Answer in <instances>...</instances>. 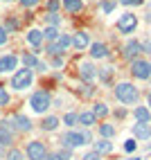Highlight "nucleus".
<instances>
[{
  "mask_svg": "<svg viewBox=\"0 0 151 160\" xmlns=\"http://www.w3.org/2000/svg\"><path fill=\"white\" fill-rule=\"evenodd\" d=\"M115 99L120 102V104H126V106L138 104V99H140V90L133 86L131 81H120V83L115 86Z\"/></svg>",
  "mask_w": 151,
  "mask_h": 160,
  "instance_id": "obj_1",
  "label": "nucleus"
},
{
  "mask_svg": "<svg viewBox=\"0 0 151 160\" xmlns=\"http://www.w3.org/2000/svg\"><path fill=\"white\" fill-rule=\"evenodd\" d=\"M120 2L126 7H138V5H144V0H120Z\"/></svg>",
  "mask_w": 151,
  "mask_h": 160,
  "instance_id": "obj_38",
  "label": "nucleus"
},
{
  "mask_svg": "<svg viewBox=\"0 0 151 160\" xmlns=\"http://www.w3.org/2000/svg\"><path fill=\"white\" fill-rule=\"evenodd\" d=\"M135 27H138V16L135 14L126 12V14H122L117 18V29H120L122 34H131V32H135Z\"/></svg>",
  "mask_w": 151,
  "mask_h": 160,
  "instance_id": "obj_7",
  "label": "nucleus"
},
{
  "mask_svg": "<svg viewBox=\"0 0 151 160\" xmlns=\"http://www.w3.org/2000/svg\"><path fill=\"white\" fill-rule=\"evenodd\" d=\"M25 38H27V43H29L32 48H38L43 41H45V38H43V32H41V29H29Z\"/></svg>",
  "mask_w": 151,
  "mask_h": 160,
  "instance_id": "obj_18",
  "label": "nucleus"
},
{
  "mask_svg": "<svg viewBox=\"0 0 151 160\" xmlns=\"http://www.w3.org/2000/svg\"><path fill=\"white\" fill-rule=\"evenodd\" d=\"M147 151H149V153H151V144H149V149H147Z\"/></svg>",
  "mask_w": 151,
  "mask_h": 160,
  "instance_id": "obj_48",
  "label": "nucleus"
},
{
  "mask_svg": "<svg viewBox=\"0 0 151 160\" xmlns=\"http://www.w3.org/2000/svg\"><path fill=\"white\" fill-rule=\"evenodd\" d=\"M20 5H23L25 9H32V7L38 5V0H20Z\"/></svg>",
  "mask_w": 151,
  "mask_h": 160,
  "instance_id": "obj_40",
  "label": "nucleus"
},
{
  "mask_svg": "<svg viewBox=\"0 0 151 160\" xmlns=\"http://www.w3.org/2000/svg\"><path fill=\"white\" fill-rule=\"evenodd\" d=\"M149 81H151V77H149Z\"/></svg>",
  "mask_w": 151,
  "mask_h": 160,
  "instance_id": "obj_51",
  "label": "nucleus"
},
{
  "mask_svg": "<svg viewBox=\"0 0 151 160\" xmlns=\"http://www.w3.org/2000/svg\"><path fill=\"white\" fill-rule=\"evenodd\" d=\"M32 81H34V72L29 68H20L12 74V88L14 90H25L32 86Z\"/></svg>",
  "mask_w": 151,
  "mask_h": 160,
  "instance_id": "obj_3",
  "label": "nucleus"
},
{
  "mask_svg": "<svg viewBox=\"0 0 151 160\" xmlns=\"http://www.w3.org/2000/svg\"><path fill=\"white\" fill-rule=\"evenodd\" d=\"M7 102H9V92H7L5 86H0V106H5Z\"/></svg>",
  "mask_w": 151,
  "mask_h": 160,
  "instance_id": "obj_35",
  "label": "nucleus"
},
{
  "mask_svg": "<svg viewBox=\"0 0 151 160\" xmlns=\"http://www.w3.org/2000/svg\"><path fill=\"white\" fill-rule=\"evenodd\" d=\"M81 160H102V153H97L95 149L93 151H88V153H83V158Z\"/></svg>",
  "mask_w": 151,
  "mask_h": 160,
  "instance_id": "obj_34",
  "label": "nucleus"
},
{
  "mask_svg": "<svg viewBox=\"0 0 151 160\" xmlns=\"http://www.w3.org/2000/svg\"><path fill=\"white\" fill-rule=\"evenodd\" d=\"M61 7V0H48V12H57Z\"/></svg>",
  "mask_w": 151,
  "mask_h": 160,
  "instance_id": "obj_37",
  "label": "nucleus"
},
{
  "mask_svg": "<svg viewBox=\"0 0 151 160\" xmlns=\"http://www.w3.org/2000/svg\"><path fill=\"white\" fill-rule=\"evenodd\" d=\"M147 106H149V111H151V92L147 95Z\"/></svg>",
  "mask_w": 151,
  "mask_h": 160,
  "instance_id": "obj_46",
  "label": "nucleus"
},
{
  "mask_svg": "<svg viewBox=\"0 0 151 160\" xmlns=\"http://www.w3.org/2000/svg\"><path fill=\"white\" fill-rule=\"evenodd\" d=\"M93 113H95V117H97V120H104V117H108L111 108H108V104H104V102H97V104L93 106Z\"/></svg>",
  "mask_w": 151,
  "mask_h": 160,
  "instance_id": "obj_22",
  "label": "nucleus"
},
{
  "mask_svg": "<svg viewBox=\"0 0 151 160\" xmlns=\"http://www.w3.org/2000/svg\"><path fill=\"white\" fill-rule=\"evenodd\" d=\"M61 144L63 149H77V147H83V144H93V135L88 129L83 131H68L66 135L61 138Z\"/></svg>",
  "mask_w": 151,
  "mask_h": 160,
  "instance_id": "obj_2",
  "label": "nucleus"
},
{
  "mask_svg": "<svg viewBox=\"0 0 151 160\" xmlns=\"http://www.w3.org/2000/svg\"><path fill=\"white\" fill-rule=\"evenodd\" d=\"M135 120L138 122H151V111H149V106H135Z\"/></svg>",
  "mask_w": 151,
  "mask_h": 160,
  "instance_id": "obj_21",
  "label": "nucleus"
},
{
  "mask_svg": "<svg viewBox=\"0 0 151 160\" xmlns=\"http://www.w3.org/2000/svg\"><path fill=\"white\" fill-rule=\"evenodd\" d=\"M147 18H149V23H151V14H149V16H147Z\"/></svg>",
  "mask_w": 151,
  "mask_h": 160,
  "instance_id": "obj_49",
  "label": "nucleus"
},
{
  "mask_svg": "<svg viewBox=\"0 0 151 160\" xmlns=\"http://www.w3.org/2000/svg\"><path fill=\"white\" fill-rule=\"evenodd\" d=\"M131 74H133L135 79H140V81L149 79V77H151V61H147V59H135V61H131Z\"/></svg>",
  "mask_w": 151,
  "mask_h": 160,
  "instance_id": "obj_5",
  "label": "nucleus"
},
{
  "mask_svg": "<svg viewBox=\"0 0 151 160\" xmlns=\"http://www.w3.org/2000/svg\"><path fill=\"white\" fill-rule=\"evenodd\" d=\"M7 2H14V0H7Z\"/></svg>",
  "mask_w": 151,
  "mask_h": 160,
  "instance_id": "obj_50",
  "label": "nucleus"
},
{
  "mask_svg": "<svg viewBox=\"0 0 151 160\" xmlns=\"http://www.w3.org/2000/svg\"><path fill=\"white\" fill-rule=\"evenodd\" d=\"M61 7L66 9L68 14H79L81 9H83V0H63Z\"/></svg>",
  "mask_w": 151,
  "mask_h": 160,
  "instance_id": "obj_16",
  "label": "nucleus"
},
{
  "mask_svg": "<svg viewBox=\"0 0 151 160\" xmlns=\"http://www.w3.org/2000/svg\"><path fill=\"white\" fill-rule=\"evenodd\" d=\"M20 59H23V66H25V68H29V70H34V68L38 66V59H36V54H29V52H27V54H23Z\"/></svg>",
  "mask_w": 151,
  "mask_h": 160,
  "instance_id": "obj_26",
  "label": "nucleus"
},
{
  "mask_svg": "<svg viewBox=\"0 0 151 160\" xmlns=\"http://www.w3.org/2000/svg\"><path fill=\"white\" fill-rule=\"evenodd\" d=\"M79 124L83 126V129H90L93 124H97L95 113H93V111H83V113H79Z\"/></svg>",
  "mask_w": 151,
  "mask_h": 160,
  "instance_id": "obj_19",
  "label": "nucleus"
},
{
  "mask_svg": "<svg viewBox=\"0 0 151 160\" xmlns=\"http://www.w3.org/2000/svg\"><path fill=\"white\" fill-rule=\"evenodd\" d=\"M126 160H142L140 156H131V158H126Z\"/></svg>",
  "mask_w": 151,
  "mask_h": 160,
  "instance_id": "obj_47",
  "label": "nucleus"
},
{
  "mask_svg": "<svg viewBox=\"0 0 151 160\" xmlns=\"http://www.w3.org/2000/svg\"><path fill=\"white\" fill-rule=\"evenodd\" d=\"M93 147H95V151H97V153H102V156H106V153H111V151H113V142H111V140H106V138H99L97 142H93Z\"/></svg>",
  "mask_w": 151,
  "mask_h": 160,
  "instance_id": "obj_15",
  "label": "nucleus"
},
{
  "mask_svg": "<svg viewBox=\"0 0 151 160\" xmlns=\"http://www.w3.org/2000/svg\"><path fill=\"white\" fill-rule=\"evenodd\" d=\"M54 43H57V48L61 50V54H63V52L72 45V36H70V34H59V38L54 41Z\"/></svg>",
  "mask_w": 151,
  "mask_h": 160,
  "instance_id": "obj_23",
  "label": "nucleus"
},
{
  "mask_svg": "<svg viewBox=\"0 0 151 160\" xmlns=\"http://www.w3.org/2000/svg\"><path fill=\"white\" fill-rule=\"evenodd\" d=\"M16 66H18V57L16 54H3L0 57V72L3 74H9V72H16Z\"/></svg>",
  "mask_w": 151,
  "mask_h": 160,
  "instance_id": "obj_10",
  "label": "nucleus"
},
{
  "mask_svg": "<svg viewBox=\"0 0 151 160\" xmlns=\"http://www.w3.org/2000/svg\"><path fill=\"white\" fill-rule=\"evenodd\" d=\"M90 57L93 59H106L108 57V48L104 43H90Z\"/></svg>",
  "mask_w": 151,
  "mask_h": 160,
  "instance_id": "obj_17",
  "label": "nucleus"
},
{
  "mask_svg": "<svg viewBox=\"0 0 151 160\" xmlns=\"http://www.w3.org/2000/svg\"><path fill=\"white\" fill-rule=\"evenodd\" d=\"M115 126L113 124H108V122H104V124H99V138H106V140H111V138L115 135Z\"/></svg>",
  "mask_w": 151,
  "mask_h": 160,
  "instance_id": "obj_24",
  "label": "nucleus"
},
{
  "mask_svg": "<svg viewBox=\"0 0 151 160\" xmlns=\"http://www.w3.org/2000/svg\"><path fill=\"white\" fill-rule=\"evenodd\" d=\"M14 142V126L9 120L0 122V147H12Z\"/></svg>",
  "mask_w": 151,
  "mask_h": 160,
  "instance_id": "obj_9",
  "label": "nucleus"
},
{
  "mask_svg": "<svg viewBox=\"0 0 151 160\" xmlns=\"http://www.w3.org/2000/svg\"><path fill=\"white\" fill-rule=\"evenodd\" d=\"M59 124H61V120L57 115H48L45 120L41 122V129L43 131H54V129H59Z\"/></svg>",
  "mask_w": 151,
  "mask_h": 160,
  "instance_id": "obj_20",
  "label": "nucleus"
},
{
  "mask_svg": "<svg viewBox=\"0 0 151 160\" xmlns=\"http://www.w3.org/2000/svg\"><path fill=\"white\" fill-rule=\"evenodd\" d=\"M72 48H77V50L90 48V34L88 32H74L72 34Z\"/></svg>",
  "mask_w": 151,
  "mask_h": 160,
  "instance_id": "obj_13",
  "label": "nucleus"
},
{
  "mask_svg": "<svg viewBox=\"0 0 151 160\" xmlns=\"http://www.w3.org/2000/svg\"><path fill=\"white\" fill-rule=\"evenodd\" d=\"M45 160H63V158H61V153H48Z\"/></svg>",
  "mask_w": 151,
  "mask_h": 160,
  "instance_id": "obj_43",
  "label": "nucleus"
},
{
  "mask_svg": "<svg viewBox=\"0 0 151 160\" xmlns=\"http://www.w3.org/2000/svg\"><path fill=\"white\" fill-rule=\"evenodd\" d=\"M50 104H52V97H50L48 90H36L29 97V106H32V111H34V113H45L50 108Z\"/></svg>",
  "mask_w": 151,
  "mask_h": 160,
  "instance_id": "obj_4",
  "label": "nucleus"
},
{
  "mask_svg": "<svg viewBox=\"0 0 151 160\" xmlns=\"http://www.w3.org/2000/svg\"><path fill=\"white\" fill-rule=\"evenodd\" d=\"M79 77H81V81H83V83H90V81L97 77L95 66H93V63H88V61L79 63Z\"/></svg>",
  "mask_w": 151,
  "mask_h": 160,
  "instance_id": "obj_12",
  "label": "nucleus"
},
{
  "mask_svg": "<svg viewBox=\"0 0 151 160\" xmlns=\"http://www.w3.org/2000/svg\"><path fill=\"white\" fill-rule=\"evenodd\" d=\"M115 5H117L115 0H104V2H102V12L104 14H111L113 9H115Z\"/></svg>",
  "mask_w": 151,
  "mask_h": 160,
  "instance_id": "obj_30",
  "label": "nucleus"
},
{
  "mask_svg": "<svg viewBox=\"0 0 151 160\" xmlns=\"http://www.w3.org/2000/svg\"><path fill=\"white\" fill-rule=\"evenodd\" d=\"M45 18H48V23H50V25H52V27H57V25H59V23H61V16H59V14H57V12H50V14H48V16H45Z\"/></svg>",
  "mask_w": 151,
  "mask_h": 160,
  "instance_id": "obj_29",
  "label": "nucleus"
},
{
  "mask_svg": "<svg viewBox=\"0 0 151 160\" xmlns=\"http://www.w3.org/2000/svg\"><path fill=\"white\" fill-rule=\"evenodd\" d=\"M133 135H135V140H149L151 138V124L149 122L133 124Z\"/></svg>",
  "mask_w": 151,
  "mask_h": 160,
  "instance_id": "obj_14",
  "label": "nucleus"
},
{
  "mask_svg": "<svg viewBox=\"0 0 151 160\" xmlns=\"http://www.w3.org/2000/svg\"><path fill=\"white\" fill-rule=\"evenodd\" d=\"M25 156H27V160H45L48 158V147L38 140H32L25 147Z\"/></svg>",
  "mask_w": 151,
  "mask_h": 160,
  "instance_id": "obj_6",
  "label": "nucleus"
},
{
  "mask_svg": "<svg viewBox=\"0 0 151 160\" xmlns=\"http://www.w3.org/2000/svg\"><path fill=\"white\" fill-rule=\"evenodd\" d=\"M43 38H45L48 43L57 41V38H59V29H57V27H52V25H48L45 29H43Z\"/></svg>",
  "mask_w": 151,
  "mask_h": 160,
  "instance_id": "obj_25",
  "label": "nucleus"
},
{
  "mask_svg": "<svg viewBox=\"0 0 151 160\" xmlns=\"http://www.w3.org/2000/svg\"><path fill=\"white\" fill-rule=\"evenodd\" d=\"M140 54H142V43H140V41H135V38H131V41L124 45L122 57H124L126 61H135V59H140Z\"/></svg>",
  "mask_w": 151,
  "mask_h": 160,
  "instance_id": "obj_8",
  "label": "nucleus"
},
{
  "mask_svg": "<svg viewBox=\"0 0 151 160\" xmlns=\"http://www.w3.org/2000/svg\"><path fill=\"white\" fill-rule=\"evenodd\" d=\"M7 160H23V151H18V149H12V151L7 153Z\"/></svg>",
  "mask_w": 151,
  "mask_h": 160,
  "instance_id": "obj_33",
  "label": "nucleus"
},
{
  "mask_svg": "<svg viewBox=\"0 0 151 160\" xmlns=\"http://www.w3.org/2000/svg\"><path fill=\"white\" fill-rule=\"evenodd\" d=\"M115 115H117V117H124V115H126V111H124V108H120V111H115Z\"/></svg>",
  "mask_w": 151,
  "mask_h": 160,
  "instance_id": "obj_45",
  "label": "nucleus"
},
{
  "mask_svg": "<svg viewBox=\"0 0 151 160\" xmlns=\"http://www.w3.org/2000/svg\"><path fill=\"white\" fill-rule=\"evenodd\" d=\"M135 149H138V142H135V138H131V140H126V142H124V151H126V153H133Z\"/></svg>",
  "mask_w": 151,
  "mask_h": 160,
  "instance_id": "obj_32",
  "label": "nucleus"
},
{
  "mask_svg": "<svg viewBox=\"0 0 151 160\" xmlns=\"http://www.w3.org/2000/svg\"><path fill=\"white\" fill-rule=\"evenodd\" d=\"M63 124H66L68 129H74V126L79 124V113H66V117H63Z\"/></svg>",
  "mask_w": 151,
  "mask_h": 160,
  "instance_id": "obj_27",
  "label": "nucleus"
},
{
  "mask_svg": "<svg viewBox=\"0 0 151 160\" xmlns=\"http://www.w3.org/2000/svg\"><path fill=\"white\" fill-rule=\"evenodd\" d=\"M9 122H12L14 131L18 129V131H23V133L32 131V126H34V124H32V120H29L27 115H14V117H12V120H9Z\"/></svg>",
  "mask_w": 151,
  "mask_h": 160,
  "instance_id": "obj_11",
  "label": "nucleus"
},
{
  "mask_svg": "<svg viewBox=\"0 0 151 160\" xmlns=\"http://www.w3.org/2000/svg\"><path fill=\"white\" fill-rule=\"evenodd\" d=\"M18 27H20V23H18L14 16H12V18H7V23H5V29H7V32H16Z\"/></svg>",
  "mask_w": 151,
  "mask_h": 160,
  "instance_id": "obj_28",
  "label": "nucleus"
},
{
  "mask_svg": "<svg viewBox=\"0 0 151 160\" xmlns=\"http://www.w3.org/2000/svg\"><path fill=\"white\" fill-rule=\"evenodd\" d=\"M36 70H41V72H45V70H48V66H45V63H43V61H38V66H36Z\"/></svg>",
  "mask_w": 151,
  "mask_h": 160,
  "instance_id": "obj_44",
  "label": "nucleus"
},
{
  "mask_svg": "<svg viewBox=\"0 0 151 160\" xmlns=\"http://www.w3.org/2000/svg\"><path fill=\"white\" fill-rule=\"evenodd\" d=\"M142 52H147L149 59H151V41H144V43H142Z\"/></svg>",
  "mask_w": 151,
  "mask_h": 160,
  "instance_id": "obj_41",
  "label": "nucleus"
},
{
  "mask_svg": "<svg viewBox=\"0 0 151 160\" xmlns=\"http://www.w3.org/2000/svg\"><path fill=\"white\" fill-rule=\"evenodd\" d=\"M97 74H99V79H102V81H108V79H111V74H113V68H104L102 72H97Z\"/></svg>",
  "mask_w": 151,
  "mask_h": 160,
  "instance_id": "obj_36",
  "label": "nucleus"
},
{
  "mask_svg": "<svg viewBox=\"0 0 151 160\" xmlns=\"http://www.w3.org/2000/svg\"><path fill=\"white\" fill-rule=\"evenodd\" d=\"M79 92H81V97H93V95H95V88L90 86V83H83Z\"/></svg>",
  "mask_w": 151,
  "mask_h": 160,
  "instance_id": "obj_31",
  "label": "nucleus"
},
{
  "mask_svg": "<svg viewBox=\"0 0 151 160\" xmlns=\"http://www.w3.org/2000/svg\"><path fill=\"white\" fill-rule=\"evenodd\" d=\"M7 41H9V34H7V29H5L3 25H0V45H5Z\"/></svg>",
  "mask_w": 151,
  "mask_h": 160,
  "instance_id": "obj_39",
  "label": "nucleus"
},
{
  "mask_svg": "<svg viewBox=\"0 0 151 160\" xmlns=\"http://www.w3.org/2000/svg\"><path fill=\"white\" fill-rule=\"evenodd\" d=\"M52 66H54V68H61V66H63V59H61V57H54V59H52Z\"/></svg>",
  "mask_w": 151,
  "mask_h": 160,
  "instance_id": "obj_42",
  "label": "nucleus"
}]
</instances>
